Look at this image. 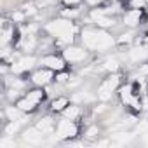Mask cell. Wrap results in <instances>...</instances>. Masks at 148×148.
Returning <instances> with one entry per match:
<instances>
[{"mask_svg": "<svg viewBox=\"0 0 148 148\" xmlns=\"http://www.w3.org/2000/svg\"><path fill=\"white\" fill-rule=\"evenodd\" d=\"M80 37H82V44L87 51H98V52L112 49L117 42L110 33H106L105 30H96V28L82 30Z\"/></svg>", "mask_w": 148, "mask_h": 148, "instance_id": "6da1fadb", "label": "cell"}, {"mask_svg": "<svg viewBox=\"0 0 148 148\" xmlns=\"http://www.w3.org/2000/svg\"><path fill=\"white\" fill-rule=\"evenodd\" d=\"M45 30L51 37L58 38L63 44H71L77 37V26L71 19L68 18H59V19H52L51 23L45 25Z\"/></svg>", "mask_w": 148, "mask_h": 148, "instance_id": "7a4b0ae2", "label": "cell"}, {"mask_svg": "<svg viewBox=\"0 0 148 148\" xmlns=\"http://www.w3.org/2000/svg\"><path fill=\"white\" fill-rule=\"evenodd\" d=\"M44 98H45V92H44L42 87L32 89V91H28V94H25L21 99L16 101V106H18L23 113H30V112H33V110L44 101Z\"/></svg>", "mask_w": 148, "mask_h": 148, "instance_id": "3957f363", "label": "cell"}, {"mask_svg": "<svg viewBox=\"0 0 148 148\" xmlns=\"http://www.w3.org/2000/svg\"><path fill=\"white\" fill-rule=\"evenodd\" d=\"M119 86H120V77L119 75H110V77H106L101 84H99V87H98V98L101 99V101H108V99H112V96H113V92L119 89Z\"/></svg>", "mask_w": 148, "mask_h": 148, "instance_id": "277c9868", "label": "cell"}, {"mask_svg": "<svg viewBox=\"0 0 148 148\" xmlns=\"http://www.w3.org/2000/svg\"><path fill=\"white\" fill-rule=\"evenodd\" d=\"M79 134V125L71 119H63L56 124V138L59 139H73Z\"/></svg>", "mask_w": 148, "mask_h": 148, "instance_id": "5b68a950", "label": "cell"}, {"mask_svg": "<svg viewBox=\"0 0 148 148\" xmlns=\"http://www.w3.org/2000/svg\"><path fill=\"white\" fill-rule=\"evenodd\" d=\"M119 96H120V101H122L125 106H132L134 110H141V108H143V106H141V101H139V98L136 96L134 87H132L131 84L122 86V87L119 89Z\"/></svg>", "mask_w": 148, "mask_h": 148, "instance_id": "8992f818", "label": "cell"}, {"mask_svg": "<svg viewBox=\"0 0 148 148\" xmlns=\"http://www.w3.org/2000/svg\"><path fill=\"white\" fill-rule=\"evenodd\" d=\"M63 58L66 59V63H82L87 58V49L86 47H77V45H70L63 51Z\"/></svg>", "mask_w": 148, "mask_h": 148, "instance_id": "52a82bcc", "label": "cell"}, {"mask_svg": "<svg viewBox=\"0 0 148 148\" xmlns=\"http://www.w3.org/2000/svg\"><path fill=\"white\" fill-rule=\"evenodd\" d=\"M54 73L56 71H52V70H49V68H40V70H37L33 75H32V82L37 86V87H45V86H49L52 80H54Z\"/></svg>", "mask_w": 148, "mask_h": 148, "instance_id": "ba28073f", "label": "cell"}, {"mask_svg": "<svg viewBox=\"0 0 148 148\" xmlns=\"http://www.w3.org/2000/svg\"><path fill=\"white\" fill-rule=\"evenodd\" d=\"M40 64L52 70V71H61L66 68V59L63 56H56V54H49V56H44L40 59Z\"/></svg>", "mask_w": 148, "mask_h": 148, "instance_id": "9c48e42d", "label": "cell"}, {"mask_svg": "<svg viewBox=\"0 0 148 148\" xmlns=\"http://www.w3.org/2000/svg\"><path fill=\"white\" fill-rule=\"evenodd\" d=\"M91 19H92L98 26H101V28H110V26L115 25V19H113L110 14H106L105 9L92 11V12H91Z\"/></svg>", "mask_w": 148, "mask_h": 148, "instance_id": "30bf717a", "label": "cell"}, {"mask_svg": "<svg viewBox=\"0 0 148 148\" xmlns=\"http://www.w3.org/2000/svg\"><path fill=\"white\" fill-rule=\"evenodd\" d=\"M141 18H143V9H129L125 11L122 21L125 26H138L141 23Z\"/></svg>", "mask_w": 148, "mask_h": 148, "instance_id": "8fae6325", "label": "cell"}, {"mask_svg": "<svg viewBox=\"0 0 148 148\" xmlns=\"http://www.w3.org/2000/svg\"><path fill=\"white\" fill-rule=\"evenodd\" d=\"M23 139L30 145H40L44 141V132L38 127H30L23 132Z\"/></svg>", "mask_w": 148, "mask_h": 148, "instance_id": "7c38bea8", "label": "cell"}, {"mask_svg": "<svg viewBox=\"0 0 148 148\" xmlns=\"http://www.w3.org/2000/svg\"><path fill=\"white\" fill-rule=\"evenodd\" d=\"M33 64H35V58H23V59H19V61H16L11 68H12V71L14 73H25V71H28L30 68H33Z\"/></svg>", "mask_w": 148, "mask_h": 148, "instance_id": "4fadbf2b", "label": "cell"}, {"mask_svg": "<svg viewBox=\"0 0 148 148\" xmlns=\"http://www.w3.org/2000/svg\"><path fill=\"white\" fill-rule=\"evenodd\" d=\"M129 59L132 63H139V61H145L148 59V45H141V47H136L132 51H129Z\"/></svg>", "mask_w": 148, "mask_h": 148, "instance_id": "5bb4252c", "label": "cell"}, {"mask_svg": "<svg viewBox=\"0 0 148 148\" xmlns=\"http://www.w3.org/2000/svg\"><path fill=\"white\" fill-rule=\"evenodd\" d=\"M132 138H134V134H132V132H127V131H120V132L112 134V141H113L115 145H125V143H129Z\"/></svg>", "mask_w": 148, "mask_h": 148, "instance_id": "9a60e30c", "label": "cell"}, {"mask_svg": "<svg viewBox=\"0 0 148 148\" xmlns=\"http://www.w3.org/2000/svg\"><path fill=\"white\" fill-rule=\"evenodd\" d=\"M68 105H70V103H68V98L59 96V98H56V99H52V101H51V112L59 113V112H63Z\"/></svg>", "mask_w": 148, "mask_h": 148, "instance_id": "2e32d148", "label": "cell"}, {"mask_svg": "<svg viewBox=\"0 0 148 148\" xmlns=\"http://www.w3.org/2000/svg\"><path fill=\"white\" fill-rule=\"evenodd\" d=\"M37 127L44 132V134H49V132H52V131H56V124H54V120L51 119V117H45V119H42L38 124H37Z\"/></svg>", "mask_w": 148, "mask_h": 148, "instance_id": "e0dca14e", "label": "cell"}, {"mask_svg": "<svg viewBox=\"0 0 148 148\" xmlns=\"http://www.w3.org/2000/svg\"><path fill=\"white\" fill-rule=\"evenodd\" d=\"M80 113H82V110H80V106H77V105H68L64 110H63V115H64V119H71V120H77L79 117H80Z\"/></svg>", "mask_w": 148, "mask_h": 148, "instance_id": "ac0fdd59", "label": "cell"}, {"mask_svg": "<svg viewBox=\"0 0 148 148\" xmlns=\"http://www.w3.org/2000/svg\"><path fill=\"white\" fill-rule=\"evenodd\" d=\"M35 45H37V40H35L33 35H26V37H23V40H21V49H23V51L30 52V51L35 49Z\"/></svg>", "mask_w": 148, "mask_h": 148, "instance_id": "d6986e66", "label": "cell"}, {"mask_svg": "<svg viewBox=\"0 0 148 148\" xmlns=\"http://www.w3.org/2000/svg\"><path fill=\"white\" fill-rule=\"evenodd\" d=\"M19 112H21V110H19L18 106H7L4 113L7 115V119H9V120H18V117H19Z\"/></svg>", "mask_w": 148, "mask_h": 148, "instance_id": "ffe728a7", "label": "cell"}, {"mask_svg": "<svg viewBox=\"0 0 148 148\" xmlns=\"http://www.w3.org/2000/svg\"><path fill=\"white\" fill-rule=\"evenodd\" d=\"M54 80H56V84H64V82H68V80H70V73H66L64 70H61V71H56Z\"/></svg>", "mask_w": 148, "mask_h": 148, "instance_id": "44dd1931", "label": "cell"}, {"mask_svg": "<svg viewBox=\"0 0 148 148\" xmlns=\"http://www.w3.org/2000/svg\"><path fill=\"white\" fill-rule=\"evenodd\" d=\"M4 37H2V44L5 45V44H9L11 40H12V37H14V28L11 26V28H4V33H2Z\"/></svg>", "mask_w": 148, "mask_h": 148, "instance_id": "7402d4cb", "label": "cell"}, {"mask_svg": "<svg viewBox=\"0 0 148 148\" xmlns=\"http://www.w3.org/2000/svg\"><path fill=\"white\" fill-rule=\"evenodd\" d=\"M105 70H108V71H117V70H119V61H117V59H106Z\"/></svg>", "mask_w": 148, "mask_h": 148, "instance_id": "603a6c76", "label": "cell"}, {"mask_svg": "<svg viewBox=\"0 0 148 148\" xmlns=\"http://www.w3.org/2000/svg\"><path fill=\"white\" fill-rule=\"evenodd\" d=\"M146 5V0H129V9H143Z\"/></svg>", "mask_w": 148, "mask_h": 148, "instance_id": "cb8c5ba5", "label": "cell"}, {"mask_svg": "<svg viewBox=\"0 0 148 148\" xmlns=\"http://www.w3.org/2000/svg\"><path fill=\"white\" fill-rule=\"evenodd\" d=\"M117 42H119V44H129V42H132V32L122 33V35L117 38Z\"/></svg>", "mask_w": 148, "mask_h": 148, "instance_id": "d4e9b609", "label": "cell"}, {"mask_svg": "<svg viewBox=\"0 0 148 148\" xmlns=\"http://www.w3.org/2000/svg\"><path fill=\"white\" fill-rule=\"evenodd\" d=\"M12 21L14 23H23L25 21V18H26V12H12Z\"/></svg>", "mask_w": 148, "mask_h": 148, "instance_id": "484cf974", "label": "cell"}, {"mask_svg": "<svg viewBox=\"0 0 148 148\" xmlns=\"http://www.w3.org/2000/svg\"><path fill=\"white\" fill-rule=\"evenodd\" d=\"M96 134H98V127H96V125H92V127H89V129L86 131V138H87V139L96 138Z\"/></svg>", "mask_w": 148, "mask_h": 148, "instance_id": "4316f807", "label": "cell"}, {"mask_svg": "<svg viewBox=\"0 0 148 148\" xmlns=\"http://www.w3.org/2000/svg\"><path fill=\"white\" fill-rule=\"evenodd\" d=\"M79 16V11L77 9H70V11H63V18H75Z\"/></svg>", "mask_w": 148, "mask_h": 148, "instance_id": "83f0119b", "label": "cell"}, {"mask_svg": "<svg viewBox=\"0 0 148 148\" xmlns=\"http://www.w3.org/2000/svg\"><path fill=\"white\" fill-rule=\"evenodd\" d=\"M14 145H16V143H14L12 139H9V136L0 141V146H2V148H5V146H12V148H14Z\"/></svg>", "mask_w": 148, "mask_h": 148, "instance_id": "f1b7e54d", "label": "cell"}, {"mask_svg": "<svg viewBox=\"0 0 148 148\" xmlns=\"http://www.w3.org/2000/svg\"><path fill=\"white\" fill-rule=\"evenodd\" d=\"M61 2L66 5V7H75V5H79L82 0H61Z\"/></svg>", "mask_w": 148, "mask_h": 148, "instance_id": "f546056e", "label": "cell"}, {"mask_svg": "<svg viewBox=\"0 0 148 148\" xmlns=\"http://www.w3.org/2000/svg\"><path fill=\"white\" fill-rule=\"evenodd\" d=\"M141 106H143L145 110H148V94L143 98V101H141Z\"/></svg>", "mask_w": 148, "mask_h": 148, "instance_id": "4dcf8cb0", "label": "cell"}]
</instances>
